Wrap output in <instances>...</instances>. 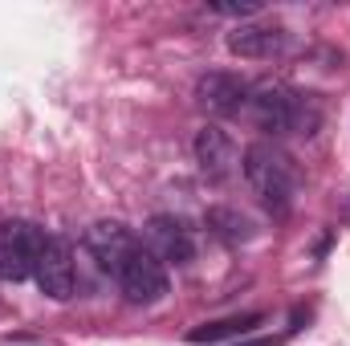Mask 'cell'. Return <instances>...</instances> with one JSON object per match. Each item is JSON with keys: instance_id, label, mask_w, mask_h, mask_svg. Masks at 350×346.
<instances>
[{"instance_id": "1", "label": "cell", "mask_w": 350, "mask_h": 346, "mask_svg": "<svg viewBox=\"0 0 350 346\" xmlns=\"http://www.w3.org/2000/svg\"><path fill=\"white\" fill-rule=\"evenodd\" d=\"M245 118L273 139H285V135L310 139L322 127V106L285 82H257L249 86V98H245Z\"/></svg>"}, {"instance_id": "2", "label": "cell", "mask_w": 350, "mask_h": 346, "mask_svg": "<svg viewBox=\"0 0 350 346\" xmlns=\"http://www.w3.org/2000/svg\"><path fill=\"white\" fill-rule=\"evenodd\" d=\"M241 172L249 191L257 196L269 216H289L297 196H301V168L289 151H281L277 143H253L245 147V159H241Z\"/></svg>"}, {"instance_id": "3", "label": "cell", "mask_w": 350, "mask_h": 346, "mask_svg": "<svg viewBox=\"0 0 350 346\" xmlns=\"http://www.w3.org/2000/svg\"><path fill=\"white\" fill-rule=\"evenodd\" d=\"M118 289L131 306H159L167 293H172V277H167V265L155 257L143 241L131 249V257L122 261L118 269Z\"/></svg>"}, {"instance_id": "4", "label": "cell", "mask_w": 350, "mask_h": 346, "mask_svg": "<svg viewBox=\"0 0 350 346\" xmlns=\"http://www.w3.org/2000/svg\"><path fill=\"white\" fill-rule=\"evenodd\" d=\"M45 232L33 220H4L0 224V281H25L33 277L37 257H41Z\"/></svg>"}, {"instance_id": "5", "label": "cell", "mask_w": 350, "mask_h": 346, "mask_svg": "<svg viewBox=\"0 0 350 346\" xmlns=\"http://www.w3.org/2000/svg\"><path fill=\"white\" fill-rule=\"evenodd\" d=\"M33 277H37V289L49 302H70L74 297V241L62 237V232H45Z\"/></svg>"}, {"instance_id": "6", "label": "cell", "mask_w": 350, "mask_h": 346, "mask_svg": "<svg viewBox=\"0 0 350 346\" xmlns=\"http://www.w3.org/2000/svg\"><path fill=\"white\" fill-rule=\"evenodd\" d=\"M191 151H196V168H200V175H204L208 183H228V179L237 175V168H241L237 143H232V135H228L220 122H204V127L196 131Z\"/></svg>"}, {"instance_id": "7", "label": "cell", "mask_w": 350, "mask_h": 346, "mask_svg": "<svg viewBox=\"0 0 350 346\" xmlns=\"http://www.w3.org/2000/svg\"><path fill=\"white\" fill-rule=\"evenodd\" d=\"M143 245L163 261V265H175V269H187L196 261V232L179 216H172V212H159V216L147 220Z\"/></svg>"}, {"instance_id": "8", "label": "cell", "mask_w": 350, "mask_h": 346, "mask_svg": "<svg viewBox=\"0 0 350 346\" xmlns=\"http://www.w3.org/2000/svg\"><path fill=\"white\" fill-rule=\"evenodd\" d=\"M245 98H249V82L232 70H208L200 74L196 82V102L200 110L216 114V118H228V114H241L245 110Z\"/></svg>"}, {"instance_id": "9", "label": "cell", "mask_w": 350, "mask_h": 346, "mask_svg": "<svg viewBox=\"0 0 350 346\" xmlns=\"http://www.w3.org/2000/svg\"><path fill=\"white\" fill-rule=\"evenodd\" d=\"M139 245V237L131 228H122L118 220H98L94 228L86 232V253L94 257V265L110 277H118L122 261L131 257V249Z\"/></svg>"}, {"instance_id": "10", "label": "cell", "mask_w": 350, "mask_h": 346, "mask_svg": "<svg viewBox=\"0 0 350 346\" xmlns=\"http://www.w3.org/2000/svg\"><path fill=\"white\" fill-rule=\"evenodd\" d=\"M289 45V33L281 25H237L228 33V49L245 62H269V57H281Z\"/></svg>"}, {"instance_id": "11", "label": "cell", "mask_w": 350, "mask_h": 346, "mask_svg": "<svg viewBox=\"0 0 350 346\" xmlns=\"http://www.w3.org/2000/svg\"><path fill=\"white\" fill-rule=\"evenodd\" d=\"M265 322V314H237V318H220V322H204L196 330H187V343L191 346H212V343H224V338H245L253 334L257 326Z\"/></svg>"}, {"instance_id": "12", "label": "cell", "mask_w": 350, "mask_h": 346, "mask_svg": "<svg viewBox=\"0 0 350 346\" xmlns=\"http://www.w3.org/2000/svg\"><path fill=\"white\" fill-rule=\"evenodd\" d=\"M208 228L212 237H220L224 245H249L257 237V224L241 212V208H208Z\"/></svg>"}, {"instance_id": "13", "label": "cell", "mask_w": 350, "mask_h": 346, "mask_svg": "<svg viewBox=\"0 0 350 346\" xmlns=\"http://www.w3.org/2000/svg\"><path fill=\"white\" fill-rule=\"evenodd\" d=\"M208 12H216V16H237V21L245 25L249 16L261 12V0H208Z\"/></svg>"}, {"instance_id": "14", "label": "cell", "mask_w": 350, "mask_h": 346, "mask_svg": "<svg viewBox=\"0 0 350 346\" xmlns=\"http://www.w3.org/2000/svg\"><path fill=\"white\" fill-rule=\"evenodd\" d=\"M237 346H273V338H249V343H237Z\"/></svg>"}]
</instances>
